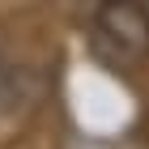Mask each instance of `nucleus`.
<instances>
[{
  "mask_svg": "<svg viewBox=\"0 0 149 149\" xmlns=\"http://www.w3.org/2000/svg\"><path fill=\"white\" fill-rule=\"evenodd\" d=\"M94 56L107 68L124 72L149 56V9L141 0H102L90 26Z\"/></svg>",
  "mask_w": 149,
  "mask_h": 149,
  "instance_id": "nucleus-1",
  "label": "nucleus"
},
{
  "mask_svg": "<svg viewBox=\"0 0 149 149\" xmlns=\"http://www.w3.org/2000/svg\"><path fill=\"white\" fill-rule=\"evenodd\" d=\"M9 94V68H4V56H0V98Z\"/></svg>",
  "mask_w": 149,
  "mask_h": 149,
  "instance_id": "nucleus-2",
  "label": "nucleus"
}]
</instances>
